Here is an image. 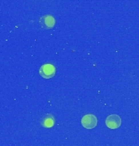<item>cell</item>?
Segmentation results:
<instances>
[{"instance_id": "cell-1", "label": "cell", "mask_w": 139, "mask_h": 146, "mask_svg": "<svg viewBox=\"0 0 139 146\" xmlns=\"http://www.w3.org/2000/svg\"><path fill=\"white\" fill-rule=\"evenodd\" d=\"M55 68L54 65L47 63L42 65L39 69V75L42 78L44 79H51L55 76Z\"/></svg>"}, {"instance_id": "cell-2", "label": "cell", "mask_w": 139, "mask_h": 146, "mask_svg": "<svg viewBox=\"0 0 139 146\" xmlns=\"http://www.w3.org/2000/svg\"><path fill=\"white\" fill-rule=\"evenodd\" d=\"M98 123L97 117L94 115H86L82 119V125L86 129L94 128Z\"/></svg>"}, {"instance_id": "cell-5", "label": "cell", "mask_w": 139, "mask_h": 146, "mask_svg": "<svg viewBox=\"0 0 139 146\" xmlns=\"http://www.w3.org/2000/svg\"><path fill=\"white\" fill-rule=\"evenodd\" d=\"M55 118L51 115H46V116H44L41 122L42 127L45 128H51L55 125Z\"/></svg>"}, {"instance_id": "cell-4", "label": "cell", "mask_w": 139, "mask_h": 146, "mask_svg": "<svg viewBox=\"0 0 139 146\" xmlns=\"http://www.w3.org/2000/svg\"><path fill=\"white\" fill-rule=\"evenodd\" d=\"M106 125L110 129H117L121 125V119L117 115H111L106 119Z\"/></svg>"}, {"instance_id": "cell-3", "label": "cell", "mask_w": 139, "mask_h": 146, "mask_svg": "<svg viewBox=\"0 0 139 146\" xmlns=\"http://www.w3.org/2000/svg\"><path fill=\"white\" fill-rule=\"evenodd\" d=\"M38 23L40 26L44 29H52L55 25V18L51 15H46L41 16L38 20Z\"/></svg>"}]
</instances>
